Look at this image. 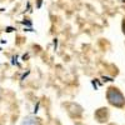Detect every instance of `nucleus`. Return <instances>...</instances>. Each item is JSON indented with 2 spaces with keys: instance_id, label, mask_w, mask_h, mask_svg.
<instances>
[{
  "instance_id": "nucleus-1",
  "label": "nucleus",
  "mask_w": 125,
  "mask_h": 125,
  "mask_svg": "<svg viewBox=\"0 0 125 125\" xmlns=\"http://www.w3.org/2000/svg\"><path fill=\"white\" fill-rule=\"evenodd\" d=\"M106 100L110 105L115 108H123L125 106V96L124 94L116 88V86H110L106 90Z\"/></svg>"
},
{
  "instance_id": "nucleus-2",
  "label": "nucleus",
  "mask_w": 125,
  "mask_h": 125,
  "mask_svg": "<svg viewBox=\"0 0 125 125\" xmlns=\"http://www.w3.org/2000/svg\"><path fill=\"white\" fill-rule=\"evenodd\" d=\"M40 119L39 118H35V116H26L24 120H23V124L21 125H40Z\"/></svg>"
},
{
  "instance_id": "nucleus-3",
  "label": "nucleus",
  "mask_w": 125,
  "mask_h": 125,
  "mask_svg": "<svg viewBox=\"0 0 125 125\" xmlns=\"http://www.w3.org/2000/svg\"><path fill=\"white\" fill-rule=\"evenodd\" d=\"M123 31H124V34H125V19H124V23H123Z\"/></svg>"
},
{
  "instance_id": "nucleus-4",
  "label": "nucleus",
  "mask_w": 125,
  "mask_h": 125,
  "mask_svg": "<svg viewBox=\"0 0 125 125\" xmlns=\"http://www.w3.org/2000/svg\"><path fill=\"white\" fill-rule=\"evenodd\" d=\"M76 125H81V124H76Z\"/></svg>"
}]
</instances>
